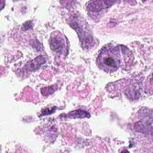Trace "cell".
Wrapping results in <instances>:
<instances>
[{
  "label": "cell",
  "instance_id": "6da1fadb",
  "mask_svg": "<svg viewBox=\"0 0 153 153\" xmlns=\"http://www.w3.org/2000/svg\"><path fill=\"white\" fill-rule=\"evenodd\" d=\"M121 51L119 47L105 49L100 53L97 62L101 69L106 72H115L120 66Z\"/></svg>",
  "mask_w": 153,
  "mask_h": 153
},
{
  "label": "cell",
  "instance_id": "7a4b0ae2",
  "mask_svg": "<svg viewBox=\"0 0 153 153\" xmlns=\"http://www.w3.org/2000/svg\"><path fill=\"white\" fill-rule=\"evenodd\" d=\"M70 25L72 26L73 29H74L77 33L78 36L80 38V40L82 42V46H83L85 48H90L93 45V39H92V35L90 34L89 31H87L85 27H82V26L75 19H73L72 21L69 22Z\"/></svg>",
  "mask_w": 153,
  "mask_h": 153
},
{
  "label": "cell",
  "instance_id": "3957f363",
  "mask_svg": "<svg viewBox=\"0 0 153 153\" xmlns=\"http://www.w3.org/2000/svg\"><path fill=\"white\" fill-rule=\"evenodd\" d=\"M66 39L62 34L58 35H52L50 39V46L51 49L60 54L64 53L67 54V43H66Z\"/></svg>",
  "mask_w": 153,
  "mask_h": 153
},
{
  "label": "cell",
  "instance_id": "277c9868",
  "mask_svg": "<svg viewBox=\"0 0 153 153\" xmlns=\"http://www.w3.org/2000/svg\"><path fill=\"white\" fill-rule=\"evenodd\" d=\"M116 0H92V1L88 4V9L97 12L100 11L105 7H110L112 4H114V2Z\"/></svg>",
  "mask_w": 153,
  "mask_h": 153
},
{
  "label": "cell",
  "instance_id": "5b68a950",
  "mask_svg": "<svg viewBox=\"0 0 153 153\" xmlns=\"http://www.w3.org/2000/svg\"><path fill=\"white\" fill-rule=\"evenodd\" d=\"M46 62L45 58L42 57V56H39V57H37L36 59H34L32 62H29L27 65H26V69H27L29 71H36L42 65L44 62Z\"/></svg>",
  "mask_w": 153,
  "mask_h": 153
},
{
  "label": "cell",
  "instance_id": "8992f818",
  "mask_svg": "<svg viewBox=\"0 0 153 153\" xmlns=\"http://www.w3.org/2000/svg\"><path fill=\"white\" fill-rule=\"evenodd\" d=\"M135 128L137 131H140L142 133L148 134V135H153V129L150 128L149 124H147L145 122H138L135 125Z\"/></svg>",
  "mask_w": 153,
  "mask_h": 153
},
{
  "label": "cell",
  "instance_id": "52a82bcc",
  "mask_svg": "<svg viewBox=\"0 0 153 153\" xmlns=\"http://www.w3.org/2000/svg\"><path fill=\"white\" fill-rule=\"evenodd\" d=\"M66 117L71 118H83V117H90V114L82 110H75L70 112Z\"/></svg>",
  "mask_w": 153,
  "mask_h": 153
},
{
  "label": "cell",
  "instance_id": "ba28073f",
  "mask_svg": "<svg viewBox=\"0 0 153 153\" xmlns=\"http://www.w3.org/2000/svg\"><path fill=\"white\" fill-rule=\"evenodd\" d=\"M57 90V86H50V87H46V88H42L41 89V93L44 95H49L51 94H52L54 91Z\"/></svg>",
  "mask_w": 153,
  "mask_h": 153
},
{
  "label": "cell",
  "instance_id": "9c48e42d",
  "mask_svg": "<svg viewBox=\"0 0 153 153\" xmlns=\"http://www.w3.org/2000/svg\"><path fill=\"white\" fill-rule=\"evenodd\" d=\"M55 110H56V108H51V109H44L42 111V113H41V116H45V115H51V113L55 112Z\"/></svg>",
  "mask_w": 153,
  "mask_h": 153
},
{
  "label": "cell",
  "instance_id": "30bf717a",
  "mask_svg": "<svg viewBox=\"0 0 153 153\" xmlns=\"http://www.w3.org/2000/svg\"><path fill=\"white\" fill-rule=\"evenodd\" d=\"M147 117L149 118V121L153 124V111L152 110H149V113L147 115Z\"/></svg>",
  "mask_w": 153,
  "mask_h": 153
},
{
  "label": "cell",
  "instance_id": "8fae6325",
  "mask_svg": "<svg viewBox=\"0 0 153 153\" xmlns=\"http://www.w3.org/2000/svg\"><path fill=\"white\" fill-rule=\"evenodd\" d=\"M30 27H31V22H30V21H27V23H25V24L23 25V30H27L30 29Z\"/></svg>",
  "mask_w": 153,
  "mask_h": 153
},
{
  "label": "cell",
  "instance_id": "7c38bea8",
  "mask_svg": "<svg viewBox=\"0 0 153 153\" xmlns=\"http://www.w3.org/2000/svg\"><path fill=\"white\" fill-rule=\"evenodd\" d=\"M152 81H153V75H152Z\"/></svg>",
  "mask_w": 153,
  "mask_h": 153
},
{
  "label": "cell",
  "instance_id": "4fadbf2b",
  "mask_svg": "<svg viewBox=\"0 0 153 153\" xmlns=\"http://www.w3.org/2000/svg\"><path fill=\"white\" fill-rule=\"evenodd\" d=\"M142 1H146V0H142Z\"/></svg>",
  "mask_w": 153,
  "mask_h": 153
}]
</instances>
